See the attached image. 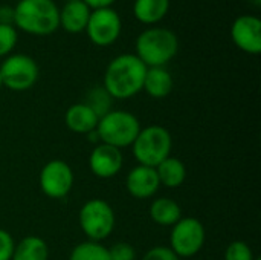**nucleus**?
<instances>
[{"instance_id": "f257e3e1", "label": "nucleus", "mask_w": 261, "mask_h": 260, "mask_svg": "<svg viewBox=\"0 0 261 260\" xmlns=\"http://www.w3.org/2000/svg\"><path fill=\"white\" fill-rule=\"evenodd\" d=\"M147 66L135 54L115 57L104 74L102 87L113 100H128L142 90Z\"/></svg>"}, {"instance_id": "f03ea898", "label": "nucleus", "mask_w": 261, "mask_h": 260, "mask_svg": "<svg viewBox=\"0 0 261 260\" xmlns=\"http://www.w3.org/2000/svg\"><path fill=\"white\" fill-rule=\"evenodd\" d=\"M14 26L31 35H50L60 28V8L54 0H18Z\"/></svg>"}, {"instance_id": "7ed1b4c3", "label": "nucleus", "mask_w": 261, "mask_h": 260, "mask_svg": "<svg viewBox=\"0 0 261 260\" xmlns=\"http://www.w3.org/2000/svg\"><path fill=\"white\" fill-rule=\"evenodd\" d=\"M135 55L147 67H165L179 51L177 35L168 28H148L136 38Z\"/></svg>"}, {"instance_id": "20e7f679", "label": "nucleus", "mask_w": 261, "mask_h": 260, "mask_svg": "<svg viewBox=\"0 0 261 260\" xmlns=\"http://www.w3.org/2000/svg\"><path fill=\"white\" fill-rule=\"evenodd\" d=\"M173 138L171 133L158 124L141 127L136 139L132 144V152L138 164L156 167L164 159L171 156Z\"/></svg>"}, {"instance_id": "39448f33", "label": "nucleus", "mask_w": 261, "mask_h": 260, "mask_svg": "<svg viewBox=\"0 0 261 260\" xmlns=\"http://www.w3.org/2000/svg\"><path fill=\"white\" fill-rule=\"evenodd\" d=\"M141 130V121L136 115L127 110H110L107 115L99 118L95 129L99 143L124 149L133 144Z\"/></svg>"}, {"instance_id": "423d86ee", "label": "nucleus", "mask_w": 261, "mask_h": 260, "mask_svg": "<svg viewBox=\"0 0 261 260\" xmlns=\"http://www.w3.org/2000/svg\"><path fill=\"white\" fill-rule=\"evenodd\" d=\"M78 224L87 241L101 242L113 233L116 216L109 202L95 198L83 204L78 215Z\"/></svg>"}, {"instance_id": "0eeeda50", "label": "nucleus", "mask_w": 261, "mask_h": 260, "mask_svg": "<svg viewBox=\"0 0 261 260\" xmlns=\"http://www.w3.org/2000/svg\"><path fill=\"white\" fill-rule=\"evenodd\" d=\"M205 239V227L197 218H180L171 227L168 248L179 259H190L203 248Z\"/></svg>"}, {"instance_id": "6e6552de", "label": "nucleus", "mask_w": 261, "mask_h": 260, "mask_svg": "<svg viewBox=\"0 0 261 260\" xmlns=\"http://www.w3.org/2000/svg\"><path fill=\"white\" fill-rule=\"evenodd\" d=\"M38 64L26 54H11L0 64L2 83L5 87L14 92H23L31 89L38 80Z\"/></svg>"}, {"instance_id": "1a4fd4ad", "label": "nucleus", "mask_w": 261, "mask_h": 260, "mask_svg": "<svg viewBox=\"0 0 261 260\" xmlns=\"http://www.w3.org/2000/svg\"><path fill=\"white\" fill-rule=\"evenodd\" d=\"M122 31L121 15L113 8L92 9L86 32L90 41L96 46H110L113 44Z\"/></svg>"}, {"instance_id": "9d476101", "label": "nucleus", "mask_w": 261, "mask_h": 260, "mask_svg": "<svg viewBox=\"0 0 261 260\" xmlns=\"http://www.w3.org/2000/svg\"><path fill=\"white\" fill-rule=\"evenodd\" d=\"M40 188L50 199L66 198L75 182L73 170L61 159H52L46 162L40 172Z\"/></svg>"}, {"instance_id": "9b49d317", "label": "nucleus", "mask_w": 261, "mask_h": 260, "mask_svg": "<svg viewBox=\"0 0 261 260\" xmlns=\"http://www.w3.org/2000/svg\"><path fill=\"white\" fill-rule=\"evenodd\" d=\"M231 40L243 52L257 55L261 52V20L257 15L245 14L231 25Z\"/></svg>"}, {"instance_id": "f8f14e48", "label": "nucleus", "mask_w": 261, "mask_h": 260, "mask_svg": "<svg viewBox=\"0 0 261 260\" xmlns=\"http://www.w3.org/2000/svg\"><path fill=\"white\" fill-rule=\"evenodd\" d=\"M124 166L122 152L109 144H96L89 156L90 172L99 179H110L116 176Z\"/></svg>"}, {"instance_id": "ddd939ff", "label": "nucleus", "mask_w": 261, "mask_h": 260, "mask_svg": "<svg viewBox=\"0 0 261 260\" xmlns=\"http://www.w3.org/2000/svg\"><path fill=\"white\" fill-rule=\"evenodd\" d=\"M125 187L130 196H133L135 199L144 201L153 198L161 187L156 169L138 164L127 173Z\"/></svg>"}, {"instance_id": "4468645a", "label": "nucleus", "mask_w": 261, "mask_h": 260, "mask_svg": "<svg viewBox=\"0 0 261 260\" xmlns=\"http://www.w3.org/2000/svg\"><path fill=\"white\" fill-rule=\"evenodd\" d=\"M90 12L92 9L83 0L64 3L60 9V28L69 34H80L86 31Z\"/></svg>"}, {"instance_id": "2eb2a0df", "label": "nucleus", "mask_w": 261, "mask_h": 260, "mask_svg": "<svg viewBox=\"0 0 261 260\" xmlns=\"http://www.w3.org/2000/svg\"><path fill=\"white\" fill-rule=\"evenodd\" d=\"M98 121L99 118L84 103L72 104L64 115V123L67 129L80 135H89L90 132H93L98 126Z\"/></svg>"}, {"instance_id": "dca6fc26", "label": "nucleus", "mask_w": 261, "mask_h": 260, "mask_svg": "<svg viewBox=\"0 0 261 260\" xmlns=\"http://www.w3.org/2000/svg\"><path fill=\"white\" fill-rule=\"evenodd\" d=\"M174 87L173 75L165 67H147L142 90L151 98H165L171 93Z\"/></svg>"}, {"instance_id": "f3484780", "label": "nucleus", "mask_w": 261, "mask_h": 260, "mask_svg": "<svg viewBox=\"0 0 261 260\" xmlns=\"http://www.w3.org/2000/svg\"><path fill=\"white\" fill-rule=\"evenodd\" d=\"M170 11V0H135L133 15L144 25H156Z\"/></svg>"}, {"instance_id": "a211bd4d", "label": "nucleus", "mask_w": 261, "mask_h": 260, "mask_svg": "<svg viewBox=\"0 0 261 260\" xmlns=\"http://www.w3.org/2000/svg\"><path fill=\"white\" fill-rule=\"evenodd\" d=\"M154 169L159 178V184L167 188H177L187 179V167L179 158L168 156Z\"/></svg>"}, {"instance_id": "6ab92c4d", "label": "nucleus", "mask_w": 261, "mask_h": 260, "mask_svg": "<svg viewBox=\"0 0 261 260\" xmlns=\"http://www.w3.org/2000/svg\"><path fill=\"white\" fill-rule=\"evenodd\" d=\"M150 218L156 225L173 227L182 218V210L171 198H156L150 205Z\"/></svg>"}, {"instance_id": "aec40b11", "label": "nucleus", "mask_w": 261, "mask_h": 260, "mask_svg": "<svg viewBox=\"0 0 261 260\" xmlns=\"http://www.w3.org/2000/svg\"><path fill=\"white\" fill-rule=\"evenodd\" d=\"M49 247L38 236H26L15 244L11 260H47Z\"/></svg>"}, {"instance_id": "412c9836", "label": "nucleus", "mask_w": 261, "mask_h": 260, "mask_svg": "<svg viewBox=\"0 0 261 260\" xmlns=\"http://www.w3.org/2000/svg\"><path fill=\"white\" fill-rule=\"evenodd\" d=\"M86 106H89L93 113L98 116V118H102L104 115H107L113 106V98L110 97V93L102 87V86H95L92 87L87 93H86V98L83 101Z\"/></svg>"}, {"instance_id": "4be33fe9", "label": "nucleus", "mask_w": 261, "mask_h": 260, "mask_svg": "<svg viewBox=\"0 0 261 260\" xmlns=\"http://www.w3.org/2000/svg\"><path fill=\"white\" fill-rule=\"evenodd\" d=\"M69 260H110L109 248L101 242L84 241L73 247Z\"/></svg>"}, {"instance_id": "5701e85b", "label": "nucleus", "mask_w": 261, "mask_h": 260, "mask_svg": "<svg viewBox=\"0 0 261 260\" xmlns=\"http://www.w3.org/2000/svg\"><path fill=\"white\" fill-rule=\"evenodd\" d=\"M18 41V32L14 25L0 23V57L11 55Z\"/></svg>"}, {"instance_id": "b1692460", "label": "nucleus", "mask_w": 261, "mask_h": 260, "mask_svg": "<svg viewBox=\"0 0 261 260\" xmlns=\"http://www.w3.org/2000/svg\"><path fill=\"white\" fill-rule=\"evenodd\" d=\"M225 260H255V256L246 242L234 241L225 250Z\"/></svg>"}, {"instance_id": "393cba45", "label": "nucleus", "mask_w": 261, "mask_h": 260, "mask_svg": "<svg viewBox=\"0 0 261 260\" xmlns=\"http://www.w3.org/2000/svg\"><path fill=\"white\" fill-rule=\"evenodd\" d=\"M110 260H136V250L127 242H118L109 248Z\"/></svg>"}, {"instance_id": "a878e982", "label": "nucleus", "mask_w": 261, "mask_h": 260, "mask_svg": "<svg viewBox=\"0 0 261 260\" xmlns=\"http://www.w3.org/2000/svg\"><path fill=\"white\" fill-rule=\"evenodd\" d=\"M141 260H180L168 247H162V245H158V247H153L150 248Z\"/></svg>"}, {"instance_id": "bb28decb", "label": "nucleus", "mask_w": 261, "mask_h": 260, "mask_svg": "<svg viewBox=\"0 0 261 260\" xmlns=\"http://www.w3.org/2000/svg\"><path fill=\"white\" fill-rule=\"evenodd\" d=\"M15 248L14 238L6 231L0 228V260H11L12 253Z\"/></svg>"}, {"instance_id": "cd10ccee", "label": "nucleus", "mask_w": 261, "mask_h": 260, "mask_svg": "<svg viewBox=\"0 0 261 260\" xmlns=\"http://www.w3.org/2000/svg\"><path fill=\"white\" fill-rule=\"evenodd\" d=\"M0 23L14 25V6H8V5L0 6Z\"/></svg>"}, {"instance_id": "c85d7f7f", "label": "nucleus", "mask_w": 261, "mask_h": 260, "mask_svg": "<svg viewBox=\"0 0 261 260\" xmlns=\"http://www.w3.org/2000/svg\"><path fill=\"white\" fill-rule=\"evenodd\" d=\"M90 9H101V8H110L116 0H83Z\"/></svg>"}, {"instance_id": "c756f323", "label": "nucleus", "mask_w": 261, "mask_h": 260, "mask_svg": "<svg viewBox=\"0 0 261 260\" xmlns=\"http://www.w3.org/2000/svg\"><path fill=\"white\" fill-rule=\"evenodd\" d=\"M66 3H72V2H80V0H64Z\"/></svg>"}, {"instance_id": "7c9ffc66", "label": "nucleus", "mask_w": 261, "mask_h": 260, "mask_svg": "<svg viewBox=\"0 0 261 260\" xmlns=\"http://www.w3.org/2000/svg\"><path fill=\"white\" fill-rule=\"evenodd\" d=\"M3 87V83H2V75H0V89Z\"/></svg>"}, {"instance_id": "2f4dec72", "label": "nucleus", "mask_w": 261, "mask_h": 260, "mask_svg": "<svg viewBox=\"0 0 261 260\" xmlns=\"http://www.w3.org/2000/svg\"><path fill=\"white\" fill-rule=\"evenodd\" d=\"M261 3V0H255V5H260Z\"/></svg>"}, {"instance_id": "473e14b6", "label": "nucleus", "mask_w": 261, "mask_h": 260, "mask_svg": "<svg viewBox=\"0 0 261 260\" xmlns=\"http://www.w3.org/2000/svg\"><path fill=\"white\" fill-rule=\"evenodd\" d=\"M255 260H261V259H260V257H255Z\"/></svg>"}]
</instances>
